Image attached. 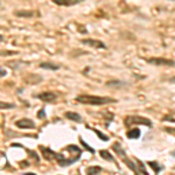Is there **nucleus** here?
Segmentation results:
<instances>
[{
	"label": "nucleus",
	"instance_id": "nucleus-1",
	"mask_svg": "<svg viewBox=\"0 0 175 175\" xmlns=\"http://www.w3.org/2000/svg\"><path fill=\"white\" fill-rule=\"evenodd\" d=\"M78 103L86 105H103L107 103H116L117 101L110 97H102V96H90V95H82L76 97Z\"/></svg>",
	"mask_w": 175,
	"mask_h": 175
},
{
	"label": "nucleus",
	"instance_id": "nucleus-2",
	"mask_svg": "<svg viewBox=\"0 0 175 175\" xmlns=\"http://www.w3.org/2000/svg\"><path fill=\"white\" fill-rule=\"evenodd\" d=\"M112 148H113L117 154H118V155H119V156H120V158H121V159L125 161V163H126V165L128 166V168H130V169H132L133 172H136V174L138 175V169L136 168L134 163L131 162V160H130V159L127 158V155H126V152L121 148L120 144H119V142H115V145L112 146Z\"/></svg>",
	"mask_w": 175,
	"mask_h": 175
},
{
	"label": "nucleus",
	"instance_id": "nucleus-3",
	"mask_svg": "<svg viewBox=\"0 0 175 175\" xmlns=\"http://www.w3.org/2000/svg\"><path fill=\"white\" fill-rule=\"evenodd\" d=\"M126 126H131V125H136V124H141V125H146L148 127L152 126V121L150 119L145 118L141 116H127L124 120Z\"/></svg>",
	"mask_w": 175,
	"mask_h": 175
},
{
	"label": "nucleus",
	"instance_id": "nucleus-4",
	"mask_svg": "<svg viewBox=\"0 0 175 175\" xmlns=\"http://www.w3.org/2000/svg\"><path fill=\"white\" fill-rule=\"evenodd\" d=\"M146 62L154 64V66H168V67H173L174 66V61L171 58H163V57H151L146 58Z\"/></svg>",
	"mask_w": 175,
	"mask_h": 175
},
{
	"label": "nucleus",
	"instance_id": "nucleus-5",
	"mask_svg": "<svg viewBox=\"0 0 175 175\" xmlns=\"http://www.w3.org/2000/svg\"><path fill=\"white\" fill-rule=\"evenodd\" d=\"M81 43L85 45V46H89L91 48H96V49H105L104 42H102L101 40H93V39H83L81 40Z\"/></svg>",
	"mask_w": 175,
	"mask_h": 175
},
{
	"label": "nucleus",
	"instance_id": "nucleus-6",
	"mask_svg": "<svg viewBox=\"0 0 175 175\" xmlns=\"http://www.w3.org/2000/svg\"><path fill=\"white\" fill-rule=\"evenodd\" d=\"M37 98L43 101V102H48V103H53L57 99V96L56 93L51 92V91H45V92H41L37 95Z\"/></svg>",
	"mask_w": 175,
	"mask_h": 175
},
{
	"label": "nucleus",
	"instance_id": "nucleus-7",
	"mask_svg": "<svg viewBox=\"0 0 175 175\" xmlns=\"http://www.w3.org/2000/svg\"><path fill=\"white\" fill-rule=\"evenodd\" d=\"M15 125H16V126H18L19 128H25V130H28V128H34L35 127L34 121H33V120H31V119H27V118L18 120V121L15 123Z\"/></svg>",
	"mask_w": 175,
	"mask_h": 175
},
{
	"label": "nucleus",
	"instance_id": "nucleus-8",
	"mask_svg": "<svg viewBox=\"0 0 175 175\" xmlns=\"http://www.w3.org/2000/svg\"><path fill=\"white\" fill-rule=\"evenodd\" d=\"M51 1L57 6H66V7L77 5L80 2V0H51Z\"/></svg>",
	"mask_w": 175,
	"mask_h": 175
},
{
	"label": "nucleus",
	"instance_id": "nucleus-9",
	"mask_svg": "<svg viewBox=\"0 0 175 175\" xmlns=\"http://www.w3.org/2000/svg\"><path fill=\"white\" fill-rule=\"evenodd\" d=\"M40 68L45 70H51V71H56L60 69V66L55 64V63H51V62H43L40 64Z\"/></svg>",
	"mask_w": 175,
	"mask_h": 175
},
{
	"label": "nucleus",
	"instance_id": "nucleus-10",
	"mask_svg": "<svg viewBox=\"0 0 175 175\" xmlns=\"http://www.w3.org/2000/svg\"><path fill=\"white\" fill-rule=\"evenodd\" d=\"M14 15L15 16H19V18H33L35 14L33 11L21 10V11H14Z\"/></svg>",
	"mask_w": 175,
	"mask_h": 175
},
{
	"label": "nucleus",
	"instance_id": "nucleus-11",
	"mask_svg": "<svg viewBox=\"0 0 175 175\" xmlns=\"http://www.w3.org/2000/svg\"><path fill=\"white\" fill-rule=\"evenodd\" d=\"M64 116H66V118H68V119L72 120V121H76V123H81L82 121V117L80 116L77 112L68 111V112H66V113H64Z\"/></svg>",
	"mask_w": 175,
	"mask_h": 175
},
{
	"label": "nucleus",
	"instance_id": "nucleus-12",
	"mask_svg": "<svg viewBox=\"0 0 175 175\" xmlns=\"http://www.w3.org/2000/svg\"><path fill=\"white\" fill-rule=\"evenodd\" d=\"M41 151L43 152L42 154H43V156H45V159H46V160H51L53 158H55V153L51 151V150H49V148L41 147Z\"/></svg>",
	"mask_w": 175,
	"mask_h": 175
},
{
	"label": "nucleus",
	"instance_id": "nucleus-13",
	"mask_svg": "<svg viewBox=\"0 0 175 175\" xmlns=\"http://www.w3.org/2000/svg\"><path fill=\"white\" fill-rule=\"evenodd\" d=\"M102 172V168L99 166H91L86 168V175H97Z\"/></svg>",
	"mask_w": 175,
	"mask_h": 175
},
{
	"label": "nucleus",
	"instance_id": "nucleus-14",
	"mask_svg": "<svg viewBox=\"0 0 175 175\" xmlns=\"http://www.w3.org/2000/svg\"><path fill=\"white\" fill-rule=\"evenodd\" d=\"M99 154H101V156L105 159L106 161H111V162H113L115 161V158L111 155V153H109V151H105V150H101L99 151Z\"/></svg>",
	"mask_w": 175,
	"mask_h": 175
},
{
	"label": "nucleus",
	"instance_id": "nucleus-15",
	"mask_svg": "<svg viewBox=\"0 0 175 175\" xmlns=\"http://www.w3.org/2000/svg\"><path fill=\"white\" fill-rule=\"evenodd\" d=\"M140 137V130L139 128H133L127 132V138L130 139H138Z\"/></svg>",
	"mask_w": 175,
	"mask_h": 175
},
{
	"label": "nucleus",
	"instance_id": "nucleus-16",
	"mask_svg": "<svg viewBox=\"0 0 175 175\" xmlns=\"http://www.w3.org/2000/svg\"><path fill=\"white\" fill-rule=\"evenodd\" d=\"M148 165H150V166H151L152 168L154 169L155 174H158V173H159V172H160V171L162 169V167H161L160 165H158V163L155 162V161H150V162H148Z\"/></svg>",
	"mask_w": 175,
	"mask_h": 175
},
{
	"label": "nucleus",
	"instance_id": "nucleus-17",
	"mask_svg": "<svg viewBox=\"0 0 175 175\" xmlns=\"http://www.w3.org/2000/svg\"><path fill=\"white\" fill-rule=\"evenodd\" d=\"M15 105L12 103H6V102H0V110H8V109H13Z\"/></svg>",
	"mask_w": 175,
	"mask_h": 175
},
{
	"label": "nucleus",
	"instance_id": "nucleus-18",
	"mask_svg": "<svg viewBox=\"0 0 175 175\" xmlns=\"http://www.w3.org/2000/svg\"><path fill=\"white\" fill-rule=\"evenodd\" d=\"M95 132H96V134L98 136V138H99V139H102L103 141H107V140H109V137L104 136V134H103L101 131H98V130H95Z\"/></svg>",
	"mask_w": 175,
	"mask_h": 175
},
{
	"label": "nucleus",
	"instance_id": "nucleus-19",
	"mask_svg": "<svg viewBox=\"0 0 175 175\" xmlns=\"http://www.w3.org/2000/svg\"><path fill=\"white\" fill-rule=\"evenodd\" d=\"M80 141H81L82 145H83V146H84V147H85V148H86L88 151L90 152V153H92V154L95 153V150H93V148H91V147H90V146H89V145H88V144H86V142H85L84 140L82 139V138H80Z\"/></svg>",
	"mask_w": 175,
	"mask_h": 175
},
{
	"label": "nucleus",
	"instance_id": "nucleus-20",
	"mask_svg": "<svg viewBox=\"0 0 175 175\" xmlns=\"http://www.w3.org/2000/svg\"><path fill=\"white\" fill-rule=\"evenodd\" d=\"M67 150H68V151L77 152V153H80V154L82 153V151L80 150V147H77V146H75V145H70V146H68V147H67Z\"/></svg>",
	"mask_w": 175,
	"mask_h": 175
},
{
	"label": "nucleus",
	"instance_id": "nucleus-21",
	"mask_svg": "<svg viewBox=\"0 0 175 175\" xmlns=\"http://www.w3.org/2000/svg\"><path fill=\"white\" fill-rule=\"evenodd\" d=\"M16 54L15 51H0V56H6V55H13Z\"/></svg>",
	"mask_w": 175,
	"mask_h": 175
},
{
	"label": "nucleus",
	"instance_id": "nucleus-22",
	"mask_svg": "<svg viewBox=\"0 0 175 175\" xmlns=\"http://www.w3.org/2000/svg\"><path fill=\"white\" fill-rule=\"evenodd\" d=\"M37 117L41 118V119H45L46 118V113H45V110H41L39 113H37Z\"/></svg>",
	"mask_w": 175,
	"mask_h": 175
},
{
	"label": "nucleus",
	"instance_id": "nucleus-23",
	"mask_svg": "<svg viewBox=\"0 0 175 175\" xmlns=\"http://www.w3.org/2000/svg\"><path fill=\"white\" fill-rule=\"evenodd\" d=\"M7 75V71L4 69L2 67H0V77H4V76H6Z\"/></svg>",
	"mask_w": 175,
	"mask_h": 175
},
{
	"label": "nucleus",
	"instance_id": "nucleus-24",
	"mask_svg": "<svg viewBox=\"0 0 175 175\" xmlns=\"http://www.w3.org/2000/svg\"><path fill=\"white\" fill-rule=\"evenodd\" d=\"M1 41H4V36H2V35H0V42H1Z\"/></svg>",
	"mask_w": 175,
	"mask_h": 175
},
{
	"label": "nucleus",
	"instance_id": "nucleus-25",
	"mask_svg": "<svg viewBox=\"0 0 175 175\" xmlns=\"http://www.w3.org/2000/svg\"><path fill=\"white\" fill-rule=\"evenodd\" d=\"M23 175H36V174H33V173H26V174H23Z\"/></svg>",
	"mask_w": 175,
	"mask_h": 175
}]
</instances>
